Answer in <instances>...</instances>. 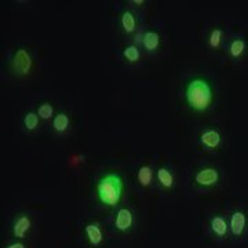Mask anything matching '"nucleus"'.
I'll return each instance as SVG.
<instances>
[{"instance_id":"nucleus-12","label":"nucleus","mask_w":248,"mask_h":248,"mask_svg":"<svg viewBox=\"0 0 248 248\" xmlns=\"http://www.w3.org/2000/svg\"><path fill=\"white\" fill-rule=\"evenodd\" d=\"M137 184L143 190L152 189L156 184V170L153 169L152 164L143 163L137 169Z\"/></svg>"},{"instance_id":"nucleus-15","label":"nucleus","mask_w":248,"mask_h":248,"mask_svg":"<svg viewBox=\"0 0 248 248\" xmlns=\"http://www.w3.org/2000/svg\"><path fill=\"white\" fill-rule=\"evenodd\" d=\"M51 128L55 134L63 135L69 131L71 128V117L66 112H58L51 120Z\"/></svg>"},{"instance_id":"nucleus-19","label":"nucleus","mask_w":248,"mask_h":248,"mask_svg":"<svg viewBox=\"0 0 248 248\" xmlns=\"http://www.w3.org/2000/svg\"><path fill=\"white\" fill-rule=\"evenodd\" d=\"M223 43V31L221 28H214L207 37V45L213 50H218Z\"/></svg>"},{"instance_id":"nucleus-17","label":"nucleus","mask_w":248,"mask_h":248,"mask_svg":"<svg viewBox=\"0 0 248 248\" xmlns=\"http://www.w3.org/2000/svg\"><path fill=\"white\" fill-rule=\"evenodd\" d=\"M142 48L135 43H130V45L124 46L122 50V57L125 62L128 63H137L141 60Z\"/></svg>"},{"instance_id":"nucleus-18","label":"nucleus","mask_w":248,"mask_h":248,"mask_svg":"<svg viewBox=\"0 0 248 248\" xmlns=\"http://www.w3.org/2000/svg\"><path fill=\"white\" fill-rule=\"evenodd\" d=\"M39 124H40V117L36 113V110H28L22 117V127L28 133H35L39 128Z\"/></svg>"},{"instance_id":"nucleus-13","label":"nucleus","mask_w":248,"mask_h":248,"mask_svg":"<svg viewBox=\"0 0 248 248\" xmlns=\"http://www.w3.org/2000/svg\"><path fill=\"white\" fill-rule=\"evenodd\" d=\"M208 226H210V232L215 239H226L231 231H229V221L222 217V215H213L210 218L208 222Z\"/></svg>"},{"instance_id":"nucleus-8","label":"nucleus","mask_w":248,"mask_h":248,"mask_svg":"<svg viewBox=\"0 0 248 248\" xmlns=\"http://www.w3.org/2000/svg\"><path fill=\"white\" fill-rule=\"evenodd\" d=\"M119 25H120V29H122L124 35H137V32L140 31L137 13L131 9H124L119 14Z\"/></svg>"},{"instance_id":"nucleus-2","label":"nucleus","mask_w":248,"mask_h":248,"mask_svg":"<svg viewBox=\"0 0 248 248\" xmlns=\"http://www.w3.org/2000/svg\"><path fill=\"white\" fill-rule=\"evenodd\" d=\"M185 104L196 113L207 112L214 104L213 84L202 76H196L185 84Z\"/></svg>"},{"instance_id":"nucleus-6","label":"nucleus","mask_w":248,"mask_h":248,"mask_svg":"<svg viewBox=\"0 0 248 248\" xmlns=\"http://www.w3.org/2000/svg\"><path fill=\"white\" fill-rule=\"evenodd\" d=\"M221 181V172L219 170L215 169L213 166H207L202 169L196 170L193 174V184L203 189H210L219 184Z\"/></svg>"},{"instance_id":"nucleus-11","label":"nucleus","mask_w":248,"mask_h":248,"mask_svg":"<svg viewBox=\"0 0 248 248\" xmlns=\"http://www.w3.org/2000/svg\"><path fill=\"white\" fill-rule=\"evenodd\" d=\"M161 46V36L156 29H145L142 32L141 48L146 54H156Z\"/></svg>"},{"instance_id":"nucleus-21","label":"nucleus","mask_w":248,"mask_h":248,"mask_svg":"<svg viewBox=\"0 0 248 248\" xmlns=\"http://www.w3.org/2000/svg\"><path fill=\"white\" fill-rule=\"evenodd\" d=\"M4 248H28L27 244L22 241V240H13V241H10L7 243Z\"/></svg>"},{"instance_id":"nucleus-22","label":"nucleus","mask_w":248,"mask_h":248,"mask_svg":"<svg viewBox=\"0 0 248 248\" xmlns=\"http://www.w3.org/2000/svg\"><path fill=\"white\" fill-rule=\"evenodd\" d=\"M128 4H131V7H134V9H142L145 4H148V1H145V0H130Z\"/></svg>"},{"instance_id":"nucleus-5","label":"nucleus","mask_w":248,"mask_h":248,"mask_svg":"<svg viewBox=\"0 0 248 248\" xmlns=\"http://www.w3.org/2000/svg\"><path fill=\"white\" fill-rule=\"evenodd\" d=\"M33 231V219L25 211L17 213L10 223V232L14 240H27Z\"/></svg>"},{"instance_id":"nucleus-10","label":"nucleus","mask_w":248,"mask_h":248,"mask_svg":"<svg viewBox=\"0 0 248 248\" xmlns=\"http://www.w3.org/2000/svg\"><path fill=\"white\" fill-rule=\"evenodd\" d=\"M229 231L234 239H240L247 231V214L243 210H236L229 217Z\"/></svg>"},{"instance_id":"nucleus-16","label":"nucleus","mask_w":248,"mask_h":248,"mask_svg":"<svg viewBox=\"0 0 248 248\" xmlns=\"http://www.w3.org/2000/svg\"><path fill=\"white\" fill-rule=\"evenodd\" d=\"M247 48V42L243 37H234L228 45V54L232 60H239L246 53Z\"/></svg>"},{"instance_id":"nucleus-3","label":"nucleus","mask_w":248,"mask_h":248,"mask_svg":"<svg viewBox=\"0 0 248 248\" xmlns=\"http://www.w3.org/2000/svg\"><path fill=\"white\" fill-rule=\"evenodd\" d=\"M137 226V215L133 208L127 205H120L110 217V229L117 236H130Z\"/></svg>"},{"instance_id":"nucleus-1","label":"nucleus","mask_w":248,"mask_h":248,"mask_svg":"<svg viewBox=\"0 0 248 248\" xmlns=\"http://www.w3.org/2000/svg\"><path fill=\"white\" fill-rule=\"evenodd\" d=\"M125 195V179L119 171H107L95 179L93 196L95 203L107 210H116L122 205Z\"/></svg>"},{"instance_id":"nucleus-20","label":"nucleus","mask_w":248,"mask_h":248,"mask_svg":"<svg viewBox=\"0 0 248 248\" xmlns=\"http://www.w3.org/2000/svg\"><path fill=\"white\" fill-rule=\"evenodd\" d=\"M36 113L39 115L40 120H53V117L55 116L53 104L47 101L39 104V107L36 108Z\"/></svg>"},{"instance_id":"nucleus-4","label":"nucleus","mask_w":248,"mask_h":248,"mask_svg":"<svg viewBox=\"0 0 248 248\" xmlns=\"http://www.w3.org/2000/svg\"><path fill=\"white\" fill-rule=\"evenodd\" d=\"M11 72L18 78H25L33 71V57L25 47H18L14 50L10 60Z\"/></svg>"},{"instance_id":"nucleus-7","label":"nucleus","mask_w":248,"mask_h":248,"mask_svg":"<svg viewBox=\"0 0 248 248\" xmlns=\"http://www.w3.org/2000/svg\"><path fill=\"white\" fill-rule=\"evenodd\" d=\"M86 241L91 248H99L105 243V232L102 225L97 221H89L83 226Z\"/></svg>"},{"instance_id":"nucleus-14","label":"nucleus","mask_w":248,"mask_h":248,"mask_svg":"<svg viewBox=\"0 0 248 248\" xmlns=\"http://www.w3.org/2000/svg\"><path fill=\"white\" fill-rule=\"evenodd\" d=\"M199 142L207 151H215L222 145V134L217 128H207L199 135Z\"/></svg>"},{"instance_id":"nucleus-9","label":"nucleus","mask_w":248,"mask_h":248,"mask_svg":"<svg viewBox=\"0 0 248 248\" xmlns=\"http://www.w3.org/2000/svg\"><path fill=\"white\" fill-rule=\"evenodd\" d=\"M156 184L166 193H170L175 187V174L170 166H160L156 169Z\"/></svg>"}]
</instances>
